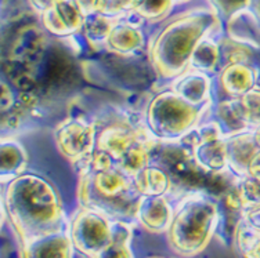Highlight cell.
<instances>
[{"instance_id": "cell-1", "label": "cell", "mask_w": 260, "mask_h": 258, "mask_svg": "<svg viewBox=\"0 0 260 258\" xmlns=\"http://www.w3.org/2000/svg\"><path fill=\"white\" fill-rule=\"evenodd\" d=\"M3 214H7L20 244L67 231L58 192L47 179L36 174L22 173L7 184Z\"/></svg>"}, {"instance_id": "cell-2", "label": "cell", "mask_w": 260, "mask_h": 258, "mask_svg": "<svg viewBox=\"0 0 260 258\" xmlns=\"http://www.w3.org/2000/svg\"><path fill=\"white\" fill-rule=\"evenodd\" d=\"M76 169L80 207L95 210L112 221L130 224L137 219L141 194L135 178L122 171L107 155L94 151L89 160Z\"/></svg>"}, {"instance_id": "cell-3", "label": "cell", "mask_w": 260, "mask_h": 258, "mask_svg": "<svg viewBox=\"0 0 260 258\" xmlns=\"http://www.w3.org/2000/svg\"><path fill=\"white\" fill-rule=\"evenodd\" d=\"M219 25L220 17L208 9L187 11L173 18L151 40V62L158 75L176 79L187 72L195 49Z\"/></svg>"}, {"instance_id": "cell-4", "label": "cell", "mask_w": 260, "mask_h": 258, "mask_svg": "<svg viewBox=\"0 0 260 258\" xmlns=\"http://www.w3.org/2000/svg\"><path fill=\"white\" fill-rule=\"evenodd\" d=\"M220 223V209L205 195H190L175 210L168 229V242L181 257L202 253Z\"/></svg>"}, {"instance_id": "cell-5", "label": "cell", "mask_w": 260, "mask_h": 258, "mask_svg": "<svg viewBox=\"0 0 260 258\" xmlns=\"http://www.w3.org/2000/svg\"><path fill=\"white\" fill-rule=\"evenodd\" d=\"M95 148L107 155L122 171L135 177L148 167L154 137L145 126H137L126 118L95 123Z\"/></svg>"}, {"instance_id": "cell-6", "label": "cell", "mask_w": 260, "mask_h": 258, "mask_svg": "<svg viewBox=\"0 0 260 258\" xmlns=\"http://www.w3.org/2000/svg\"><path fill=\"white\" fill-rule=\"evenodd\" d=\"M205 108L187 102L173 90H169L151 99L145 110L144 126L154 138L179 139L191 133Z\"/></svg>"}, {"instance_id": "cell-7", "label": "cell", "mask_w": 260, "mask_h": 258, "mask_svg": "<svg viewBox=\"0 0 260 258\" xmlns=\"http://www.w3.org/2000/svg\"><path fill=\"white\" fill-rule=\"evenodd\" d=\"M112 219L95 210L80 207L70 223L71 240L76 251L94 258L111 242Z\"/></svg>"}, {"instance_id": "cell-8", "label": "cell", "mask_w": 260, "mask_h": 258, "mask_svg": "<svg viewBox=\"0 0 260 258\" xmlns=\"http://www.w3.org/2000/svg\"><path fill=\"white\" fill-rule=\"evenodd\" d=\"M95 123L80 116H71L57 126L55 145L61 154L76 167L89 160L95 148Z\"/></svg>"}, {"instance_id": "cell-9", "label": "cell", "mask_w": 260, "mask_h": 258, "mask_svg": "<svg viewBox=\"0 0 260 258\" xmlns=\"http://www.w3.org/2000/svg\"><path fill=\"white\" fill-rule=\"evenodd\" d=\"M42 24L55 36H71L83 29L86 14L76 0H57L42 13Z\"/></svg>"}, {"instance_id": "cell-10", "label": "cell", "mask_w": 260, "mask_h": 258, "mask_svg": "<svg viewBox=\"0 0 260 258\" xmlns=\"http://www.w3.org/2000/svg\"><path fill=\"white\" fill-rule=\"evenodd\" d=\"M194 146L197 160L202 167L212 171L221 170L227 163V148L223 139L220 124H208L198 129Z\"/></svg>"}, {"instance_id": "cell-11", "label": "cell", "mask_w": 260, "mask_h": 258, "mask_svg": "<svg viewBox=\"0 0 260 258\" xmlns=\"http://www.w3.org/2000/svg\"><path fill=\"white\" fill-rule=\"evenodd\" d=\"M234 244L244 258H260V203L244 206L234 229Z\"/></svg>"}, {"instance_id": "cell-12", "label": "cell", "mask_w": 260, "mask_h": 258, "mask_svg": "<svg viewBox=\"0 0 260 258\" xmlns=\"http://www.w3.org/2000/svg\"><path fill=\"white\" fill-rule=\"evenodd\" d=\"M21 258H74L70 232L46 235L20 244Z\"/></svg>"}, {"instance_id": "cell-13", "label": "cell", "mask_w": 260, "mask_h": 258, "mask_svg": "<svg viewBox=\"0 0 260 258\" xmlns=\"http://www.w3.org/2000/svg\"><path fill=\"white\" fill-rule=\"evenodd\" d=\"M175 210L170 207L165 196H141L139 209H137V221L141 227L152 234L168 232Z\"/></svg>"}, {"instance_id": "cell-14", "label": "cell", "mask_w": 260, "mask_h": 258, "mask_svg": "<svg viewBox=\"0 0 260 258\" xmlns=\"http://www.w3.org/2000/svg\"><path fill=\"white\" fill-rule=\"evenodd\" d=\"M125 17V15H123ZM126 18L120 20L118 17L115 24L112 25L110 30V35L105 42V47L118 53V54H132L137 50H140L144 45V35L139 28V25L132 24V21Z\"/></svg>"}, {"instance_id": "cell-15", "label": "cell", "mask_w": 260, "mask_h": 258, "mask_svg": "<svg viewBox=\"0 0 260 258\" xmlns=\"http://www.w3.org/2000/svg\"><path fill=\"white\" fill-rule=\"evenodd\" d=\"M172 90L187 102L195 106H204L209 98V78L204 72L188 69L179 78H176L172 83Z\"/></svg>"}, {"instance_id": "cell-16", "label": "cell", "mask_w": 260, "mask_h": 258, "mask_svg": "<svg viewBox=\"0 0 260 258\" xmlns=\"http://www.w3.org/2000/svg\"><path fill=\"white\" fill-rule=\"evenodd\" d=\"M219 82L225 94L231 98H240L255 86V73L245 62L227 64L221 70Z\"/></svg>"}, {"instance_id": "cell-17", "label": "cell", "mask_w": 260, "mask_h": 258, "mask_svg": "<svg viewBox=\"0 0 260 258\" xmlns=\"http://www.w3.org/2000/svg\"><path fill=\"white\" fill-rule=\"evenodd\" d=\"M26 154L24 146L13 138L2 139V181L14 179L24 173L26 164Z\"/></svg>"}, {"instance_id": "cell-18", "label": "cell", "mask_w": 260, "mask_h": 258, "mask_svg": "<svg viewBox=\"0 0 260 258\" xmlns=\"http://www.w3.org/2000/svg\"><path fill=\"white\" fill-rule=\"evenodd\" d=\"M130 242L132 229L129 224L114 221L111 242L94 258H133Z\"/></svg>"}, {"instance_id": "cell-19", "label": "cell", "mask_w": 260, "mask_h": 258, "mask_svg": "<svg viewBox=\"0 0 260 258\" xmlns=\"http://www.w3.org/2000/svg\"><path fill=\"white\" fill-rule=\"evenodd\" d=\"M133 178L141 196H164L170 188L168 174L156 167H145Z\"/></svg>"}, {"instance_id": "cell-20", "label": "cell", "mask_w": 260, "mask_h": 258, "mask_svg": "<svg viewBox=\"0 0 260 258\" xmlns=\"http://www.w3.org/2000/svg\"><path fill=\"white\" fill-rule=\"evenodd\" d=\"M118 17H108V15L91 13L86 14L83 30L89 45L94 49H100L101 46H105L107 38L110 35L112 25L115 24Z\"/></svg>"}, {"instance_id": "cell-21", "label": "cell", "mask_w": 260, "mask_h": 258, "mask_svg": "<svg viewBox=\"0 0 260 258\" xmlns=\"http://www.w3.org/2000/svg\"><path fill=\"white\" fill-rule=\"evenodd\" d=\"M220 58V46L209 38H205L195 49L194 54L191 57L190 68L192 70H200L204 73H209L217 66Z\"/></svg>"}, {"instance_id": "cell-22", "label": "cell", "mask_w": 260, "mask_h": 258, "mask_svg": "<svg viewBox=\"0 0 260 258\" xmlns=\"http://www.w3.org/2000/svg\"><path fill=\"white\" fill-rule=\"evenodd\" d=\"M173 3L175 0H136L133 13L145 20H160L169 13Z\"/></svg>"}, {"instance_id": "cell-23", "label": "cell", "mask_w": 260, "mask_h": 258, "mask_svg": "<svg viewBox=\"0 0 260 258\" xmlns=\"http://www.w3.org/2000/svg\"><path fill=\"white\" fill-rule=\"evenodd\" d=\"M212 2L219 17L221 15L224 18H233L240 11L249 7L252 0H212Z\"/></svg>"}, {"instance_id": "cell-24", "label": "cell", "mask_w": 260, "mask_h": 258, "mask_svg": "<svg viewBox=\"0 0 260 258\" xmlns=\"http://www.w3.org/2000/svg\"><path fill=\"white\" fill-rule=\"evenodd\" d=\"M246 175H249L250 178L253 179L255 182L260 184V149L256 152L255 156L249 162Z\"/></svg>"}, {"instance_id": "cell-25", "label": "cell", "mask_w": 260, "mask_h": 258, "mask_svg": "<svg viewBox=\"0 0 260 258\" xmlns=\"http://www.w3.org/2000/svg\"><path fill=\"white\" fill-rule=\"evenodd\" d=\"M28 2H29V5L32 6L38 13L42 14V13H45L49 7H51V6L54 5L57 0H28Z\"/></svg>"}, {"instance_id": "cell-26", "label": "cell", "mask_w": 260, "mask_h": 258, "mask_svg": "<svg viewBox=\"0 0 260 258\" xmlns=\"http://www.w3.org/2000/svg\"><path fill=\"white\" fill-rule=\"evenodd\" d=\"M250 7H252V11L255 14L256 20L259 21L260 24V0H252L250 2Z\"/></svg>"}]
</instances>
